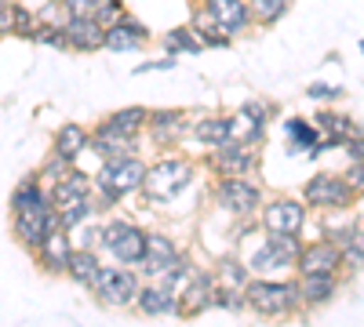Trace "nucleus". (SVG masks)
I'll return each mask as SVG.
<instances>
[{"mask_svg": "<svg viewBox=\"0 0 364 327\" xmlns=\"http://www.w3.org/2000/svg\"><path fill=\"white\" fill-rule=\"evenodd\" d=\"M142 182H146V193L154 200H171L182 186L190 182V167L182 160H161L157 167H149L142 174Z\"/></svg>", "mask_w": 364, "mask_h": 327, "instance_id": "f257e3e1", "label": "nucleus"}, {"mask_svg": "<svg viewBox=\"0 0 364 327\" xmlns=\"http://www.w3.org/2000/svg\"><path fill=\"white\" fill-rule=\"evenodd\" d=\"M142 174H146V167H142L139 160L113 157V160L102 167V174H99V186H102V193H106L109 200H120L124 193H132V189L142 182Z\"/></svg>", "mask_w": 364, "mask_h": 327, "instance_id": "f03ea898", "label": "nucleus"}, {"mask_svg": "<svg viewBox=\"0 0 364 327\" xmlns=\"http://www.w3.org/2000/svg\"><path fill=\"white\" fill-rule=\"evenodd\" d=\"M200 22H208L211 33H219V40H226V37L245 29L248 11H245L240 0H208V11L200 15Z\"/></svg>", "mask_w": 364, "mask_h": 327, "instance_id": "7ed1b4c3", "label": "nucleus"}, {"mask_svg": "<svg viewBox=\"0 0 364 327\" xmlns=\"http://www.w3.org/2000/svg\"><path fill=\"white\" fill-rule=\"evenodd\" d=\"M295 287L291 284H273V280H262V284H252L248 287V306L259 309V313H269V316H277V313H288L295 306Z\"/></svg>", "mask_w": 364, "mask_h": 327, "instance_id": "20e7f679", "label": "nucleus"}, {"mask_svg": "<svg viewBox=\"0 0 364 327\" xmlns=\"http://www.w3.org/2000/svg\"><path fill=\"white\" fill-rule=\"evenodd\" d=\"M15 229H18V236L29 248H41L48 240V233H55V211L44 200L33 204V207H22L18 218H15Z\"/></svg>", "mask_w": 364, "mask_h": 327, "instance_id": "39448f33", "label": "nucleus"}, {"mask_svg": "<svg viewBox=\"0 0 364 327\" xmlns=\"http://www.w3.org/2000/svg\"><path fill=\"white\" fill-rule=\"evenodd\" d=\"M295 258H299L295 233H273L269 240L255 251V270H288Z\"/></svg>", "mask_w": 364, "mask_h": 327, "instance_id": "423d86ee", "label": "nucleus"}, {"mask_svg": "<svg viewBox=\"0 0 364 327\" xmlns=\"http://www.w3.org/2000/svg\"><path fill=\"white\" fill-rule=\"evenodd\" d=\"M91 284L99 287V294L109 306H128L135 299V291H139V284H135V277L128 270H99Z\"/></svg>", "mask_w": 364, "mask_h": 327, "instance_id": "0eeeda50", "label": "nucleus"}, {"mask_svg": "<svg viewBox=\"0 0 364 327\" xmlns=\"http://www.w3.org/2000/svg\"><path fill=\"white\" fill-rule=\"evenodd\" d=\"M102 240H106V248H109L120 262H139L142 244H146V233H139V229L128 226V222H113V226L102 233Z\"/></svg>", "mask_w": 364, "mask_h": 327, "instance_id": "6e6552de", "label": "nucleus"}, {"mask_svg": "<svg viewBox=\"0 0 364 327\" xmlns=\"http://www.w3.org/2000/svg\"><path fill=\"white\" fill-rule=\"evenodd\" d=\"M306 200L310 204H321V207H343L350 200V186L336 174H321L306 186Z\"/></svg>", "mask_w": 364, "mask_h": 327, "instance_id": "1a4fd4ad", "label": "nucleus"}, {"mask_svg": "<svg viewBox=\"0 0 364 327\" xmlns=\"http://www.w3.org/2000/svg\"><path fill=\"white\" fill-rule=\"evenodd\" d=\"M63 33H66V44H73L80 51H95V48H102V33H106V29L91 15H73V22L63 26Z\"/></svg>", "mask_w": 364, "mask_h": 327, "instance_id": "9d476101", "label": "nucleus"}, {"mask_svg": "<svg viewBox=\"0 0 364 327\" xmlns=\"http://www.w3.org/2000/svg\"><path fill=\"white\" fill-rule=\"evenodd\" d=\"M175 258H178V255H175V244L168 240V236H146L142 255H139V262H142V270H146V273L161 277Z\"/></svg>", "mask_w": 364, "mask_h": 327, "instance_id": "9b49d317", "label": "nucleus"}, {"mask_svg": "<svg viewBox=\"0 0 364 327\" xmlns=\"http://www.w3.org/2000/svg\"><path fill=\"white\" fill-rule=\"evenodd\" d=\"M219 200H223V207H230V211L245 215V211H252V207L259 204V189L248 186V182H240V178H226L223 189H219Z\"/></svg>", "mask_w": 364, "mask_h": 327, "instance_id": "f8f14e48", "label": "nucleus"}, {"mask_svg": "<svg viewBox=\"0 0 364 327\" xmlns=\"http://www.w3.org/2000/svg\"><path fill=\"white\" fill-rule=\"evenodd\" d=\"M302 226V207L295 200H277L266 207V229L269 233H299Z\"/></svg>", "mask_w": 364, "mask_h": 327, "instance_id": "ddd939ff", "label": "nucleus"}, {"mask_svg": "<svg viewBox=\"0 0 364 327\" xmlns=\"http://www.w3.org/2000/svg\"><path fill=\"white\" fill-rule=\"evenodd\" d=\"M87 193H91V186H87L84 174H66V178H58V186H55V207L63 211L70 204H84Z\"/></svg>", "mask_w": 364, "mask_h": 327, "instance_id": "4468645a", "label": "nucleus"}, {"mask_svg": "<svg viewBox=\"0 0 364 327\" xmlns=\"http://www.w3.org/2000/svg\"><path fill=\"white\" fill-rule=\"evenodd\" d=\"M142 40H146V33H142V26H135V22L109 26L106 33H102V44L113 48V51H132V48H139Z\"/></svg>", "mask_w": 364, "mask_h": 327, "instance_id": "2eb2a0df", "label": "nucleus"}, {"mask_svg": "<svg viewBox=\"0 0 364 327\" xmlns=\"http://www.w3.org/2000/svg\"><path fill=\"white\" fill-rule=\"evenodd\" d=\"M339 265V251L336 244H317L302 255V273H331Z\"/></svg>", "mask_w": 364, "mask_h": 327, "instance_id": "dca6fc26", "label": "nucleus"}, {"mask_svg": "<svg viewBox=\"0 0 364 327\" xmlns=\"http://www.w3.org/2000/svg\"><path fill=\"white\" fill-rule=\"evenodd\" d=\"M139 294V306H142V313H171V309H178V294H171L168 287H146V291H135Z\"/></svg>", "mask_w": 364, "mask_h": 327, "instance_id": "f3484780", "label": "nucleus"}, {"mask_svg": "<svg viewBox=\"0 0 364 327\" xmlns=\"http://www.w3.org/2000/svg\"><path fill=\"white\" fill-rule=\"evenodd\" d=\"M87 145V135H84V128H77V124H66L63 131H58V138H55V153L63 157V160H73L80 150Z\"/></svg>", "mask_w": 364, "mask_h": 327, "instance_id": "a211bd4d", "label": "nucleus"}, {"mask_svg": "<svg viewBox=\"0 0 364 327\" xmlns=\"http://www.w3.org/2000/svg\"><path fill=\"white\" fill-rule=\"evenodd\" d=\"M142 121H146V113H142V109H120V113L109 116L102 128L113 131V135H128V138H135V131L142 128Z\"/></svg>", "mask_w": 364, "mask_h": 327, "instance_id": "6ab92c4d", "label": "nucleus"}, {"mask_svg": "<svg viewBox=\"0 0 364 327\" xmlns=\"http://www.w3.org/2000/svg\"><path fill=\"white\" fill-rule=\"evenodd\" d=\"M66 270H70V277L77 284H91V280H95V273H99V262H95V255H91V251H77V255L70 251Z\"/></svg>", "mask_w": 364, "mask_h": 327, "instance_id": "aec40b11", "label": "nucleus"}, {"mask_svg": "<svg viewBox=\"0 0 364 327\" xmlns=\"http://www.w3.org/2000/svg\"><path fill=\"white\" fill-rule=\"evenodd\" d=\"M306 302H328L331 291H336V280H331V273H306Z\"/></svg>", "mask_w": 364, "mask_h": 327, "instance_id": "412c9836", "label": "nucleus"}, {"mask_svg": "<svg viewBox=\"0 0 364 327\" xmlns=\"http://www.w3.org/2000/svg\"><path fill=\"white\" fill-rule=\"evenodd\" d=\"M248 150L245 145H230V142H223L219 145V167L226 171V174H237V171H245L248 167Z\"/></svg>", "mask_w": 364, "mask_h": 327, "instance_id": "4be33fe9", "label": "nucleus"}, {"mask_svg": "<svg viewBox=\"0 0 364 327\" xmlns=\"http://www.w3.org/2000/svg\"><path fill=\"white\" fill-rule=\"evenodd\" d=\"M41 248H44V262L51 265V270H66V262H70V244H66V236L48 233V240H44Z\"/></svg>", "mask_w": 364, "mask_h": 327, "instance_id": "5701e85b", "label": "nucleus"}, {"mask_svg": "<svg viewBox=\"0 0 364 327\" xmlns=\"http://www.w3.org/2000/svg\"><path fill=\"white\" fill-rule=\"evenodd\" d=\"M197 135H200V142H211V145L233 142V121H200Z\"/></svg>", "mask_w": 364, "mask_h": 327, "instance_id": "b1692460", "label": "nucleus"}, {"mask_svg": "<svg viewBox=\"0 0 364 327\" xmlns=\"http://www.w3.org/2000/svg\"><path fill=\"white\" fill-rule=\"evenodd\" d=\"M317 121H321V128L328 131V138H321V145H336V142L350 138V124L343 121V116H331V113H324V116H317Z\"/></svg>", "mask_w": 364, "mask_h": 327, "instance_id": "393cba45", "label": "nucleus"}, {"mask_svg": "<svg viewBox=\"0 0 364 327\" xmlns=\"http://www.w3.org/2000/svg\"><path fill=\"white\" fill-rule=\"evenodd\" d=\"M186 294H190V299H182V302H178V309H182V313H197L200 306H211V280L193 284Z\"/></svg>", "mask_w": 364, "mask_h": 327, "instance_id": "a878e982", "label": "nucleus"}, {"mask_svg": "<svg viewBox=\"0 0 364 327\" xmlns=\"http://www.w3.org/2000/svg\"><path fill=\"white\" fill-rule=\"evenodd\" d=\"M113 4L117 0H66V8L73 11V15H109L113 11Z\"/></svg>", "mask_w": 364, "mask_h": 327, "instance_id": "bb28decb", "label": "nucleus"}, {"mask_svg": "<svg viewBox=\"0 0 364 327\" xmlns=\"http://www.w3.org/2000/svg\"><path fill=\"white\" fill-rule=\"evenodd\" d=\"M284 131H288V138H291V145H295V150H310V145L317 142L314 128H306L302 121H288V124H284Z\"/></svg>", "mask_w": 364, "mask_h": 327, "instance_id": "cd10ccee", "label": "nucleus"}, {"mask_svg": "<svg viewBox=\"0 0 364 327\" xmlns=\"http://www.w3.org/2000/svg\"><path fill=\"white\" fill-rule=\"evenodd\" d=\"M154 131H157V138H178V131H182V124H178V113H157L154 116Z\"/></svg>", "mask_w": 364, "mask_h": 327, "instance_id": "c85d7f7f", "label": "nucleus"}, {"mask_svg": "<svg viewBox=\"0 0 364 327\" xmlns=\"http://www.w3.org/2000/svg\"><path fill=\"white\" fill-rule=\"evenodd\" d=\"M44 196H41V189L33 186V182H26L15 196H11V207H15V211H22V207H33V204H41Z\"/></svg>", "mask_w": 364, "mask_h": 327, "instance_id": "c756f323", "label": "nucleus"}, {"mask_svg": "<svg viewBox=\"0 0 364 327\" xmlns=\"http://www.w3.org/2000/svg\"><path fill=\"white\" fill-rule=\"evenodd\" d=\"M168 48L171 51H200V40L190 37V29H175V33L168 37Z\"/></svg>", "mask_w": 364, "mask_h": 327, "instance_id": "7c9ffc66", "label": "nucleus"}, {"mask_svg": "<svg viewBox=\"0 0 364 327\" xmlns=\"http://www.w3.org/2000/svg\"><path fill=\"white\" fill-rule=\"evenodd\" d=\"M255 15H259L262 22L284 15V0H255Z\"/></svg>", "mask_w": 364, "mask_h": 327, "instance_id": "2f4dec72", "label": "nucleus"}, {"mask_svg": "<svg viewBox=\"0 0 364 327\" xmlns=\"http://www.w3.org/2000/svg\"><path fill=\"white\" fill-rule=\"evenodd\" d=\"M33 40L51 44V48H63V44H66V33H63V29H51V26H44V29H37V33H33Z\"/></svg>", "mask_w": 364, "mask_h": 327, "instance_id": "473e14b6", "label": "nucleus"}, {"mask_svg": "<svg viewBox=\"0 0 364 327\" xmlns=\"http://www.w3.org/2000/svg\"><path fill=\"white\" fill-rule=\"evenodd\" d=\"M66 11H70V8H66V4H58V0H55L51 8H44V18H48V22H66Z\"/></svg>", "mask_w": 364, "mask_h": 327, "instance_id": "72a5a7b5", "label": "nucleus"}, {"mask_svg": "<svg viewBox=\"0 0 364 327\" xmlns=\"http://www.w3.org/2000/svg\"><path fill=\"white\" fill-rule=\"evenodd\" d=\"M310 95H314V99H336V95H339V87H328V84H314V87H310Z\"/></svg>", "mask_w": 364, "mask_h": 327, "instance_id": "f704fd0d", "label": "nucleus"}, {"mask_svg": "<svg viewBox=\"0 0 364 327\" xmlns=\"http://www.w3.org/2000/svg\"><path fill=\"white\" fill-rule=\"evenodd\" d=\"M219 306H226V309H240V299L233 291H223V299H219Z\"/></svg>", "mask_w": 364, "mask_h": 327, "instance_id": "c9c22d12", "label": "nucleus"}, {"mask_svg": "<svg viewBox=\"0 0 364 327\" xmlns=\"http://www.w3.org/2000/svg\"><path fill=\"white\" fill-rule=\"evenodd\" d=\"M226 280L240 284V280H245V270H240V265H226Z\"/></svg>", "mask_w": 364, "mask_h": 327, "instance_id": "e433bc0d", "label": "nucleus"}]
</instances>
